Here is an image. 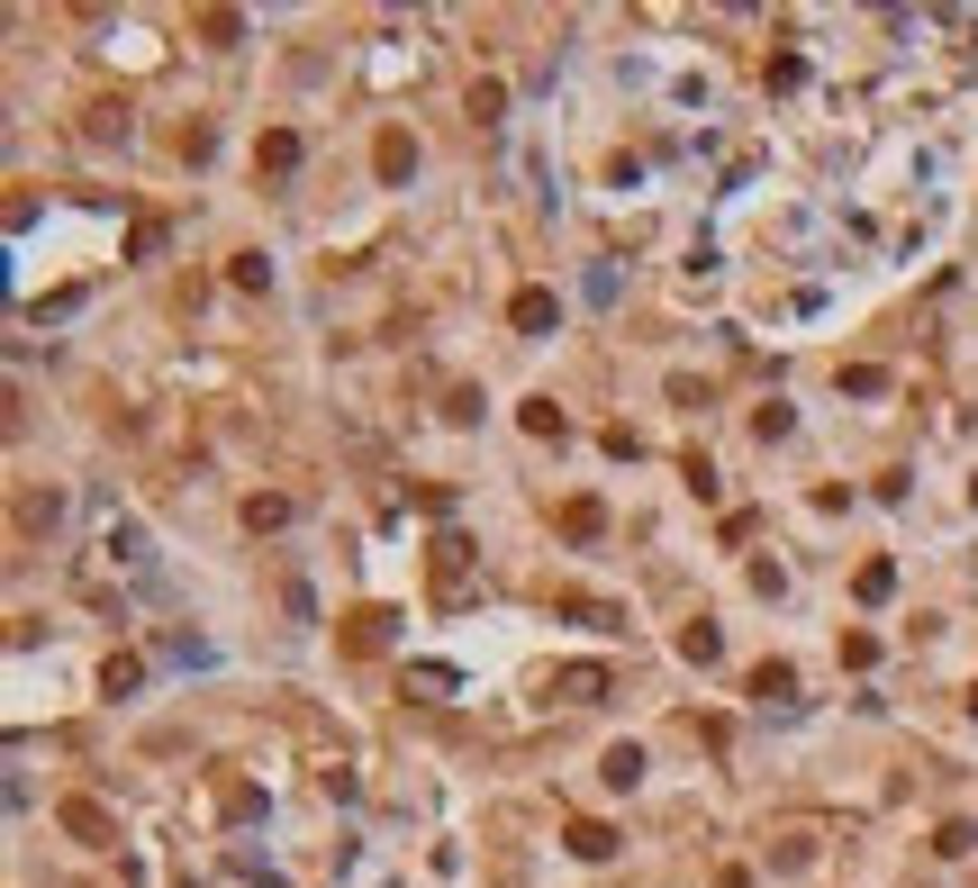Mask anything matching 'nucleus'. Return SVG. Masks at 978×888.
I'll use <instances>...</instances> for the list:
<instances>
[{"label":"nucleus","instance_id":"39448f33","mask_svg":"<svg viewBox=\"0 0 978 888\" xmlns=\"http://www.w3.org/2000/svg\"><path fill=\"white\" fill-rule=\"evenodd\" d=\"M571 852H580V861H607L616 835H607V826H571Z\"/></svg>","mask_w":978,"mask_h":888},{"label":"nucleus","instance_id":"f03ea898","mask_svg":"<svg viewBox=\"0 0 978 888\" xmlns=\"http://www.w3.org/2000/svg\"><path fill=\"white\" fill-rule=\"evenodd\" d=\"M752 699H761V708H798V671H789V662H761V671H752Z\"/></svg>","mask_w":978,"mask_h":888},{"label":"nucleus","instance_id":"1a4fd4ad","mask_svg":"<svg viewBox=\"0 0 978 888\" xmlns=\"http://www.w3.org/2000/svg\"><path fill=\"white\" fill-rule=\"evenodd\" d=\"M526 436H563V408H552V399H526Z\"/></svg>","mask_w":978,"mask_h":888},{"label":"nucleus","instance_id":"6e6552de","mask_svg":"<svg viewBox=\"0 0 978 888\" xmlns=\"http://www.w3.org/2000/svg\"><path fill=\"white\" fill-rule=\"evenodd\" d=\"M969 843H978V826H969V816H951V826H942V835H933V852H951V861H960V852H969Z\"/></svg>","mask_w":978,"mask_h":888},{"label":"nucleus","instance_id":"7ed1b4c3","mask_svg":"<svg viewBox=\"0 0 978 888\" xmlns=\"http://www.w3.org/2000/svg\"><path fill=\"white\" fill-rule=\"evenodd\" d=\"M598 771H607V789H635V780H644V743H616Z\"/></svg>","mask_w":978,"mask_h":888},{"label":"nucleus","instance_id":"0eeeda50","mask_svg":"<svg viewBox=\"0 0 978 888\" xmlns=\"http://www.w3.org/2000/svg\"><path fill=\"white\" fill-rule=\"evenodd\" d=\"M679 653H688V662H716V653H725V635H716V626H688V635H679Z\"/></svg>","mask_w":978,"mask_h":888},{"label":"nucleus","instance_id":"f257e3e1","mask_svg":"<svg viewBox=\"0 0 978 888\" xmlns=\"http://www.w3.org/2000/svg\"><path fill=\"white\" fill-rule=\"evenodd\" d=\"M552 699H571V708L607 699V671H598V662H571V671H552Z\"/></svg>","mask_w":978,"mask_h":888},{"label":"nucleus","instance_id":"20e7f679","mask_svg":"<svg viewBox=\"0 0 978 888\" xmlns=\"http://www.w3.org/2000/svg\"><path fill=\"white\" fill-rule=\"evenodd\" d=\"M552 318H563V309H552V291H526V300H517V326H526V335H544Z\"/></svg>","mask_w":978,"mask_h":888},{"label":"nucleus","instance_id":"423d86ee","mask_svg":"<svg viewBox=\"0 0 978 888\" xmlns=\"http://www.w3.org/2000/svg\"><path fill=\"white\" fill-rule=\"evenodd\" d=\"M63 826H74L82 843H109V816H100V807H63Z\"/></svg>","mask_w":978,"mask_h":888}]
</instances>
